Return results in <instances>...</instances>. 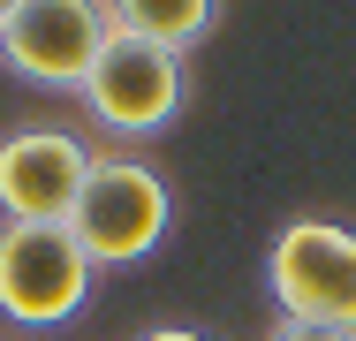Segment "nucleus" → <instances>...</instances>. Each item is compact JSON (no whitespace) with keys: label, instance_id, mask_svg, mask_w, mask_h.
<instances>
[{"label":"nucleus","instance_id":"5","mask_svg":"<svg viewBox=\"0 0 356 341\" xmlns=\"http://www.w3.org/2000/svg\"><path fill=\"white\" fill-rule=\"evenodd\" d=\"M182 91H190V76H182V54H167V46H144V38H106V54L91 61L83 76V114L99 122L106 136H159L175 114H182Z\"/></svg>","mask_w":356,"mask_h":341},{"label":"nucleus","instance_id":"4","mask_svg":"<svg viewBox=\"0 0 356 341\" xmlns=\"http://www.w3.org/2000/svg\"><path fill=\"white\" fill-rule=\"evenodd\" d=\"M91 258L76 251L69 228H38V220H8L0 228V311L15 326H69L91 303Z\"/></svg>","mask_w":356,"mask_h":341},{"label":"nucleus","instance_id":"2","mask_svg":"<svg viewBox=\"0 0 356 341\" xmlns=\"http://www.w3.org/2000/svg\"><path fill=\"white\" fill-rule=\"evenodd\" d=\"M266 288L296 326H341L356 334V228L341 220H288L266 251Z\"/></svg>","mask_w":356,"mask_h":341},{"label":"nucleus","instance_id":"10","mask_svg":"<svg viewBox=\"0 0 356 341\" xmlns=\"http://www.w3.org/2000/svg\"><path fill=\"white\" fill-rule=\"evenodd\" d=\"M15 8H23V0H0V23H8V15H15Z\"/></svg>","mask_w":356,"mask_h":341},{"label":"nucleus","instance_id":"3","mask_svg":"<svg viewBox=\"0 0 356 341\" xmlns=\"http://www.w3.org/2000/svg\"><path fill=\"white\" fill-rule=\"evenodd\" d=\"M106 38H114L106 0H23L0 23V68L31 91H83Z\"/></svg>","mask_w":356,"mask_h":341},{"label":"nucleus","instance_id":"8","mask_svg":"<svg viewBox=\"0 0 356 341\" xmlns=\"http://www.w3.org/2000/svg\"><path fill=\"white\" fill-rule=\"evenodd\" d=\"M266 341H356V334H341V326H296V319H273V334Z\"/></svg>","mask_w":356,"mask_h":341},{"label":"nucleus","instance_id":"9","mask_svg":"<svg viewBox=\"0 0 356 341\" xmlns=\"http://www.w3.org/2000/svg\"><path fill=\"white\" fill-rule=\"evenodd\" d=\"M137 341H213V334H197V326H152V334H137Z\"/></svg>","mask_w":356,"mask_h":341},{"label":"nucleus","instance_id":"6","mask_svg":"<svg viewBox=\"0 0 356 341\" xmlns=\"http://www.w3.org/2000/svg\"><path fill=\"white\" fill-rule=\"evenodd\" d=\"M91 159L99 152L76 129H46V122L8 129L0 136V212L8 220H38V228H69Z\"/></svg>","mask_w":356,"mask_h":341},{"label":"nucleus","instance_id":"1","mask_svg":"<svg viewBox=\"0 0 356 341\" xmlns=\"http://www.w3.org/2000/svg\"><path fill=\"white\" fill-rule=\"evenodd\" d=\"M167 220H175V190L144 167V159H122V152H99L83 190H76L69 235L91 266H137L167 243Z\"/></svg>","mask_w":356,"mask_h":341},{"label":"nucleus","instance_id":"7","mask_svg":"<svg viewBox=\"0 0 356 341\" xmlns=\"http://www.w3.org/2000/svg\"><path fill=\"white\" fill-rule=\"evenodd\" d=\"M106 23H114L122 38L167 46V54H190V46L220 23V0H106Z\"/></svg>","mask_w":356,"mask_h":341}]
</instances>
